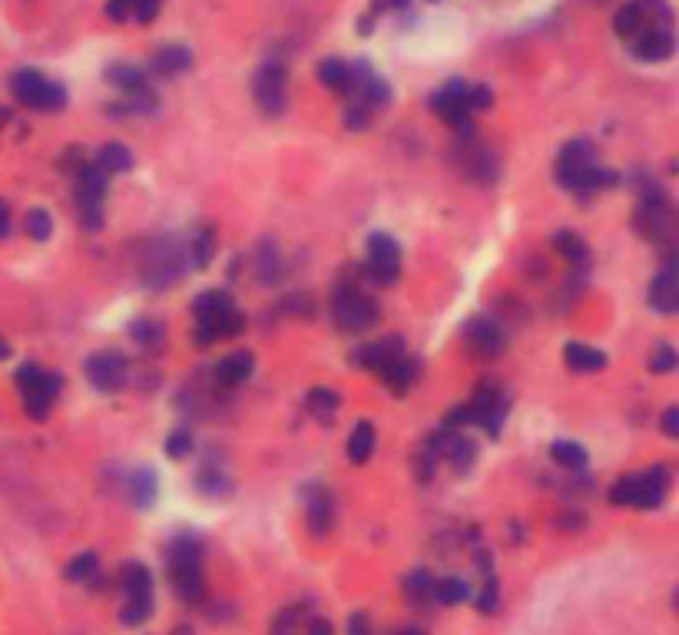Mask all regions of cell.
Returning <instances> with one entry per match:
<instances>
[{
  "instance_id": "cell-1",
  "label": "cell",
  "mask_w": 679,
  "mask_h": 635,
  "mask_svg": "<svg viewBox=\"0 0 679 635\" xmlns=\"http://www.w3.org/2000/svg\"><path fill=\"white\" fill-rule=\"evenodd\" d=\"M613 27L623 46L643 63L669 60L676 50L673 11L667 0H626L613 17Z\"/></svg>"
},
{
  "instance_id": "cell-2",
  "label": "cell",
  "mask_w": 679,
  "mask_h": 635,
  "mask_svg": "<svg viewBox=\"0 0 679 635\" xmlns=\"http://www.w3.org/2000/svg\"><path fill=\"white\" fill-rule=\"evenodd\" d=\"M620 175L613 169L597 166V152L586 139H574L567 142L557 159V183L570 192H597V189H609L617 185Z\"/></svg>"
},
{
  "instance_id": "cell-3",
  "label": "cell",
  "mask_w": 679,
  "mask_h": 635,
  "mask_svg": "<svg viewBox=\"0 0 679 635\" xmlns=\"http://www.w3.org/2000/svg\"><path fill=\"white\" fill-rule=\"evenodd\" d=\"M166 566H169V579H173V590L183 596L186 602H200L206 592L202 582V543L196 536H176L173 543L166 546Z\"/></svg>"
},
{
  "instance_id": "cell-4",
  "label": "cell",
  "mask_w": 679,
  "mask_h": 635,
  "mask_svg": "<svg viewBox=\"0 0 679 635\" xmlns=\"http://www.w3.org/2000/svg\"><path fill=\"white\" fill-rule=\"evenodd\" d=\"M378 314H381L378 301L368 291H362V285H352V281L335 285V291H331V322H335V328L348 331V335H362L378 322Z\"/></svg>"
},
{
  "instance_id": "cell-5",
  "label": "cell",
  "mask_w": 679,
  "mask_h": 635,
  "mask_svg": "<svg viewBox=\"0 0 679 635\" xmlns=\"http://www.w3.org/2000/svg\"><path fill=\"white\" fill-rule=\"evenodd\" d=\"M667 490L669 470L667 467H653V470H643V474L620 476L617 484L609 486V503L633 509H656L667 500Z\"/></svg>"
},
{
  "instance_id": "cell-6",
  "label": "cell",
  "mask_w": 679,
  "mask_h": 635,
  "mask_svg": "<svg viewBox=\"0 0 679 635\" xmlns=\"http://www.w3.org/2000/svg\"><path fill=\"white\" fill-rule=\"evenodd\" d=\"M17 387L24 394L27 414L34 417V420H44L53 411V404H57L63 381H60L57 370H47L40 368V364H20L17 368Z\"/></svg>"
},
{
  "instance_id": "cell-7",
  "label": "cell",
  "mask_w": 679,
  "mask_h": 635,
  "mask_svg": "<svg viewBox=\"0 0 679 635\" xmlns=\"http://www.w3.org/2000/svg\"><path fill=\"white\" fill-rule=\"evenodd\" d=\"M11 93L17 103L30 106V110H44V113H57L67 106V90L37 69H17L11 77Z\"/></svg>"
},
{
  "instance_id": "cell-8",
  "label": "cell",
  "mask_w": 679,
  "mask_h": 635,
  "mask_svg": "<svg viewBox=\"0 0 679 635\" xmlns=\"http://www.w3.org/2000/svg\"><path fill=\"white\" fill-rule=\"evenodd\" d=\"M73 199H77V216H80L83 229L96 232L103 225V199H106V173L94 159L77 173L73 185Z\"/></svg>"
},
{
  "instance_id": "cell-9",
  "label": "cell",
  "mask_w": 679,
  "mask_h": 635,
  "mask_svg": "<svg viewBox=\"0 0 679 635\" xmlns=\"http://www.w3.org/2000/svg\"><path fill=\"white\" fill-rule=\"evenodd\" d=\"M186 272V252L183 245L173 239H160L150 245V252L143 258V281L150 289H169L173 281H179Z\"/></svg>"
},
{
  "instance_id": "cell-10",
  "label": "cell",
  "mask_w": 679,
  "mask_h": 635,
  "mask_svg": "<svg viewBox=\"0 0 679 635\" xmlns=\"http://www.w3.org/2000/svg\"><path fill=\"white\" fill-rule=\"evenodd\" d=\"M119 582H123V592H127V606H123V625H140L150 619L152 613V576L150 569L143 563H127L123 573H119Z\"/></svg>"
},
{
  "instance_id": "cell-11",
  "label": "cell",
  "mask_w": 679,
  "mask_h": 635,
  "mask_svg": "<svg viewBox=\"0 0 679 635\" xmlns=\"http://www.w3.org/2000/svg\"><path fill=\"white\" fill-rule=\"evenodd\" d=\"M431 106H434V113L441 116L447 126H454L461 136H470V133H474V129H470V116H474V110H470V83L468 80L445 83V86L431 96Z\"/></svg>"
},
{
  "instance_id": "cell-12",
  "label": "cell",
  "mask_w": 679,
  "mask_h": 635,
  "mask_svg": "<svg viewBox=\"0 0 679 635\" xmlns=\"http://www.w3.org/2000/svg\"><path fill=\"white\" fill-rule=\"evenodd\" d=\"M252 96H256L258 110L266 116H279L285 110V100H289V73H285V67L275 63V60H266L252 77Z\"/></svg>"
},
{
  "instance_id": "cell-13",
  "label": "cell",
  "mask_w": 679,
  "mask_h": 635,
  "mask_svg": "<svg viewBox=\"0 0 679 635\" xmlns=\"http://www.w3.org/2000/svg\"><path fill=\"white\" fill-rule=\"evenodd\" d=\"M362 272H364V278L375 281V285H391V281H398V275H401L398 242H395L391 235H385V232H375V235L368 239V258H364Z\"/></svg>"
},
{
  "instance_id": "cell-14",
  "label": "cell",
  "mask_w": 679,
  "mask_h": 635,
  "mask_svg": "<svg viewBox=\"0 0 679 635\" xmlns=\"http://www.w3.org/2000/svg\"><path fill=\"white\" fill-rule=\"evenodd\" d=\"M507 397L497 384H480L474 397L468 401V411H470V424H480V427L487 430L491 437H497L503 427V417H507Z\"/></svg>"
},
{
  "instance_id": "cell-15",
  "label": "cell",
  "mask_w": 679,
  "mask_h": 635,
  "mask_svg": "<svg viewBox=\"0 0 679 635\" xmlns=\"http://www.w3.org/2000/svg\"><path fill=\"white\" fill-rule=\"evenodd\" d=\"M129 374V361L119 351H100L86 361V378L96 391H119Z\"/></svg>"
},
{
  "instance_id": "cell-16",
  "label": "cell",
  "mask_w": 679,
  "mask_h": 635,
  "mask_svg": "<svg viewBox=\"0 0 679 635\" xmlns=\"http://www.w3.org/2000/svg\"><path fill=\"white\" fill-rule=\"evenodd\" d=\"M636 225L643 229V235L650 239H663L673 232V212H669V202L663 196V189H646L643 202H640V216H636Z\"/></svg>"
},
{
  "instance_id": "cell-17",
  "label": "cell",
  "mask_w": 679,
  "mask_h": 635,
  "mask_svg": "<svg viewBox=\"0 0 679 635\" xmlns=\"http://www.w3.org/2000/svg\"><path fill=\"white\" fill-rule=\"evenodd\" d=\"M464 338H468V347L478 358H497L503 351L501 324L494 322V318H484V314H478V318L464 328Z\"/></svg>"
},
{
  "instance_id": "cell-18",
  "label": "cell",
  "mask_w": 679,
  "mask_h": 635,
  "mask_svg": "<svg viewBox=\"0 0 679 635\" xmlns=\"http://www.w3.org/2000/svg\"><path fill=\"white\" fill-rule=\"evenodd\" d=\"M398 358H405V341L401 338H381V341H372V345H362L352 351L355 368L375 370V374Z\"/></svg>"
},
{
  "instance_id": "cell-19",
  "label": "cell",
  "mask_w": 679,
  "mask_h": 635,
  "mask_svg": "<svg viewBox=\"0 0 679 635\" xmlns=\"http://www.w3.org/2000/svg\"><path fill=\"white\" fill-rule=\"evenodd\" d=\"M331 520H335L331 493H328L325 486L312 484L305 490V523H308V530L322 540V536H328V530H331Z\"/></svg>"
},
{
  "instance_id": "cell-20",
  "label": "cell",
  "mask_w": 679,
  "mask_h": 635,
  "mask_svg": "<svg viewBox=\"0 0 679 635\" xmlns=\"http://www.w3.org/2000/svg\"><path fill=\"white\" fill-rule=\"evenodd\" d=\"M246 328V314L239 308H229V312L216 314V318H206V322H196V331H192V341L196 345H212L219 338H235L239 331Z\"/></svg>"
},
{
  "instance_id": "cell-21",
  "label": "cell",
  "mask_w": 679,
  "mask_h": 635,
  "mask_svg": "<svg viewBox=\"0 0 679 635\" xmlns=\"http://www.w3.org/2000/svg\"><path fill=\"white\" fill-rule=\"evenodd\" d=\"M650 305L659 314H673L679 308V275L676 262H667L663 272L650 281Z\"/></svg>"
},
{
  "instance_id": "cell-22",
  "label": "cell",
  "mask_w": 679,
  "mask_h": 635,
  "mask_svg": "<svg viewBox=\"0 0 679 635\" xmlns=\"http://www.w3.org/2000/svg\"><path fill=\"white\" fill-rule=\"evenodd\" d=\"M252 370H256L252 354L249 351H233V354H225L216 364V381L223 384V387H235V384H246L252 378Z\"/></svg>"
},
{
  "instance_id": "cell-23",
  "label": "cell",
  "mask_w": 679,
  "mask_h": 635,
  "mask_svg": "<svg viewBox=\"0 0 679 635\" xmlns=\"http://www.w3.org/2000/svg\"><path fill=\"white\" fill-rule=\"evenodd\" d=\"M563 361L577 374H593V370L607 368V354L590 345H580V341H570V345L563 347Z\"/></svg>"
},
{
  "instance_id": "cell-24",
  "label": "cell",
  "mask_w": 679,
  "mask_h": 635,
  "mask_svg": "<svg viewBox=\"0 0 679 635\" xmlns=\"http://www.w3.org/2000/svg\"><path fill=\"white\" fill-rule=\"evenodd\" d=\"M318 80L322 86L331 93H339V96H348L352 93V63H345V60H325L322 67H318Z\"/></svg>"
},
{
  "instance_id": "cell-25",
  "label": "cell",
  "mask_w": 679,
  "mask_h": 635,
  "mask_svg": "<svg viewBox=\"0 0 679 635\" xmlns=\"http://www.w3.org/2000/svg\"><path fill=\"white\" fill-rule=\"evenodd\" d=\"M192 63V53H189L186 46H160L156 53H152V73H160V77H176L183 69H189Z\"/></svg>"
},
{
  "instance_id": "cell-26",
  "label": "cell",
  "mask_w": 679,
  "mask_h": 635,
  "mask_svg": "<svg viewBox=\"0 0 679 635\" xmlns=\"http://www.w3.org/2000/svg\"><path fill=\"white\" fill-rule=\"evenodd\" d=\"M229 308H235L233 295L223 289H209L192 301V318H196V322H206V318H216V314L229 312Z\"/></svg>"
},
{
  "instance_id": "cell-27",
  "label": "cell",
  "mask_w": 679,
  "mask_h": 635,
  "mask_svg": "<svg viewBox=\"0 0 679 635\" xmlns=\"http://www.w3.org/2000/svg\"><path fill=\"white\" fill-rule=\"evenodd\" d=\"M127 493L133 500V507H152L156 503V493H160V484H156V474L152 470H136V474L127 480Z\"/></svg>"
},
{
  "instance_id": "cell-28",
  "label": "cell",
  "mask_w": 679,
  "mask_h": 635,
  "mask_svg": "<svg viewBox=\"0 0 679 635\" xmlns=\"http://www.w3.org/2000/svg\"><path fill=\"white\" fill-rule=\"evenodd\" d=\"M375 453V424L372 420H358L348 437V460L352 463H368Z\"/></svg>"
},
{
  "instance_id": "cell-29",
  "label": "cell",
  "mask_w": 679,
  "mask_h": 635,
  "mask_svg": "<svg viewBox=\"0 0 679 635\" xmlns=\"http://www.w3.org/2000/svg\"><path fill=\"white\" fill-rule=\"evenodd\" d=\"M553 248L577 268H584L586 262H590V248H586V242L577 232H557V235H553Z\"/></svg>"
},
{
  "instance_id": "cell-30",
  "label": "cell",
  "mask_w": 679,
  "mask_h": 635,
  "mask_svg": "<svg viewBox=\"0 0 679 635\" xmlns=\"http://www.w3.org/2000/svg\"><path fill=\"white\" fill-rule=\"evenodd\" d=\"M405 599L414 602V606H428L434 602V576L428 569H414L405 579Z\"/></svg>"
},
{
  "instance_id": "cell-31",
  "label": "cell",
  "mask_w": 679,
  "mask_h": 635,
  "mask_svg": "<svg viewBox=\"0 0 679 635\" xmlns=\"http://www.w3.org/2000/svg\"><path fill=\"white\" fill-rule=\"evenodd\" d=\"M96 166L103 169L106 175L110 173H127L129 166H133V152L123 146V142H106L103 150L96 152Z\"/></svg>"
},
{
  "instance_id": "cell-32",
  "label": "cell",
  "mask_w": 679,
  "mask_h": 635,
  "mask_svg": "<svg viewBox=\"0 0 679 635\" xmlns=\"http://www.w3.org/2000/svg\"><path fill=\"white\" fill-rule=\"evenodd\" d=\"M378 378H381L391 391L405 394L411 387V381H414V364H411L408 358H398V361H391V364H385V368L378 370Z\"/></svg>"
},
{
  "instance_id": "cell-33",
  "label": "cell",
  "mask_w": 679,
  "mask_h": 635,
  "mask_svg": "<svg viewBox=\"0 0 679 635\" xmlns=\"http://www.w3.org/2000/svg\"><path fill=\"white\" fill-rule=\"evenodd\" d=\"M470 596V586L461 576H445V579H434V602L441 606H457Z\"/></svg>"
},
{
  "instance_id": "cell-34",
  "label": "cell",
  "mask_w": 679,
  "mask_h": 635,
  "mask_svg": "<svg viewBox=\"0 0 679 635\" xmlns=\"http://www.w3.org/2000/svg\"><path fill=\"white\" fill-rule=\"evenodd\" d=\"M129 335L140 347H152V351H160L166 341V328L160 322H152V318H140V322H133L129 328Z\"/></svg>"
},
{
  "instance_id": "cell-35",
  "label": "cell",
  "mask_w": 679,
  "mask_h": 635,
  "mask_svg": "<svg viewBox=\"0 0 679 635\" xmlns=\"http://www.w3.org/2000/svg\"><path fill=\"white\" fill-rule=\"evenodd\" d=\"M308 619H312V615H305L302 606H289V609H282V613L275 615L272 635H302Z\"/></svg>"
},
{
  "instance_id": "cell-36",
  "label": "cell",
  "mask_w": 679,
  "mask_h": 635,
  "mask_svg": "<svg viewBox=\"0 0 679 635\" xmlns=\"http://www.w3.org/2000/svg\"><path fill=\"white\" fill-rule=\"evenodd\" d=\"M551 457L560 467H567V470H584L586 467V451L580 444H574V440H557L551 447Z\"/></svg>"
},
{
  "instance_id": "cell-37",
  "label": "cell",
  "mask_w": 679,
  "mask_h": 635,
  "mask_svg": "<svg viewBox=\"0 0 679 635\" xmlns=\"http://www.w3.org/2000/svg\"><path fill=\"white\" fill-rule=\"evenodd\" d=\"M212 255H216V229L206 225V229L196 232V239H192V252H189V262L196 268H206L212 262Z\"/></svg>"
},
{
  "instance_id": "cell-38",
  "label": "cell",
  "mask_w": 679,
  "mask_h": 635,
  "mask_svg": "<svg viewBox=\"0 0 679 635\" xmlns=\"http://www.w3.org/2000/svg\"><path fill=\"white\" fill-rule=\"evenodd\" d=\"M256 272L262 281H275L282 272V258L279 252H275V245L272 242H262L258 245V252H256Z\"/></svg>"
},
{
  "instance_id": "cell-39",
  "label": "cell",
  "mask_w": 679,
  "mask_h": 635,
  "mask_svg": "<svg viewBox=\"0 0 679 635\" xmlns=\"http://www.w3.org/2000/svg\"><path fill=\"white\" fill-rule=\"evenodd\" d=\"M96 573H100V556L96 553H80L70 566H67V579H70V582H94Z\"/></svg>"
},
{
  "instance_id": "cell-40",
  "label": "cell",
  "mask_w": 679,
  "mask_h": 635,
  "mask_svg": "<svg viewBox=\"0 0 679 635\" xmlns=\"http://www.w3.org/2000/svg\"><path fill=\"white\" fill-rule=\"evenodd\" d=\"M339 394L335 391H328V387H315V391H308V397H305V407L312 411V414L318 417H328V414H335L339 411Z\"/></svg>"
},
{
  "instance_id": "cell-41",
  "label": "cell",
  "mask_w": 679,
  "mask_h": 635,
  "mask_svg": "<svg viewBox=\"0 0 679 635\" xmlns=\"http://www.w3.org/2000/svg\"><path fill=\"white\" fill-rule=\"evenodd\" d=\"M24 225H27V235H30V239H37V242L50 239V232H53V219H50L47 208H30V212H27Z\"/></svg>"
},
{
  "instance_id": "cell-42",
  "label": "cell",
  "mask_w": 679,
  "mask_h": 635,
  "mask_svg": "<svg viewBox=\"0 0 679 635\" xmlns=\"http://www.w3.org/2000/svg\"><path fill=\"white\" fill-rule=\"evenodd\" d=\"M372 116H375V110L372 106H364V103H348L345 106V126L348 129H364L368 123H372Z\"/></svg>"
},
{
  "instance_id": "cell-43",
  "label": "cell",
  "mask_w": 679,
  "mask_h": 635,
  "mask_svg": "<svg viewBox=\"0 0 679 635\" xmlns=\"http://www.w3.org/2000/svg\"><path fill=\"white\" fill-rule=\"evenodd\" d=\"M650 370H656V374H669V370H676V351L669 345H659L650 354Z\"/></svg>"
},
{
  "instance_id": "cell-44",
  "label": "cell",
  "mask_w": 679,
  "mask_h": 635,
  "mask_svg": "<svg viewBox=\"0 0 679 635\" xmlns=\"http://www.w3.org/2000/svg\"><path fill=\"white\" fill-rule=\"evenodd\" d=\"M497 606H501V592H497V579L487 576V582H484V590H480L478 596V609L484 615H491L497 613Z\"/></svg>"
},
{
  "instance_id": "cell-45",
  "label": "cell",
  "mask_w": 679,
  "mask_h": 635,
  "mask_svg": "<svg viewBox=\"0 0 679 635\" xmlns=\"http://www.w3.org/2000/svg\"><path fill=\"white\" fill-rule=\"evenodd\" d=\"M189 451H192V437H189V430L186 427L173 430L169 440H166V453H169L173 460H179V457H186Z\"/></svg>"
},
{
  "instance_id": "cell-46",
  "label": "cell",
  "mask_w": 679,
  "mask_h": 635,
  "mask_svg": "<svg viewBox=\"0 0 679 635\" xmlns=\"http://www.w3.org/2000/svg\"><path fill=\"white\" fill-rule=\"evenodd\" d=\"M160 7H163V0H133V17L140 23H150L156 20Z\"/></svg>"
},
{
  "instance_id": "cell-47",
  "label": "cell",
  "mask_w": 679,
  "mask_h": 635,
  "mask_svg": "<svg viewBox=\"0 0 679 635\" xmlns=\"http://www.w3.org/2000/svg\"><path fill=\"white\" fill-rule=\"evenodd\" d=\"M106 17L123 23L127 17H133V0H106Z\"/></svg>"
},
{
  "instance_id": "cell-48",
  "label": "cell",
  "mask_w": 679,
  "mask_h": 635,
  "mask_svg": "<svg viewBox=\"0 0 679 635\" xmlns=\"http://www.w3.org/2000/svg\"><path fill=\"white\" fill-rule=\"evenodd\" d=\"M491 103H494V93L487 90V86H474V83H470V110H474V113H484Z\"/></svg>"
},
{
  "instance_id": "cell-49",
  "label": "cell",
  "mask_w": 679,
  "mask_h": 635,
  "mask_svg": "<svg viewBox=\"0 0 679 635\" xmlns=\"http://www.w3.org/2000/svg\"><path fill=\"white\" fill-rule=\"evenodd\" d=\"M348 635H375L372 632V615L355 613L352 619H348Z\"/></svg>"
},
{
  "instance_id": "cell-50",
  "label": "cell",
  "mask_w": 679,
  "mask_h": 635,
  "mask_svg": "<svg viewBox=\"0 0 679 635\" xmlns=\"http://www.w3.org/2000/svg\"><path fill=\"white\" fill-rule=\"evenodd\" d=\"M663 434L667 437H679V407H667L663 411Z\"/></svg>"
},
{
  "instance_id": "cell-51",
  "label": "cell",
  "mask_w": 679,
  "mask_h": 635,
  "mask_svg": "<svg viewBox=\"0 0 679 635\" xmlns=\"http://www.w3.org/2000/svg\"><path fill=\"white\" fill-rule=\"evenodd\" d=\"M302 635H331V625H328L325 619H308Z\"/></svg>"
},
{
  "instance_id": "cell-52",
  "label": "cell",
  "mask_w": 679,
  "mask_h": 635,
  "mask_svg": "<svg viewBox=\"0 0 679 635\" xmlns=\"http://www.w3.org/2000/svg\"><path fill=\"white\" fill-rule=\"evenodd\" d=\"M7 232H11V206L0 199V239H7Z\"/></svg>"
},
{
  "instance_id": "cell-53",
  "label": "cell",
  "mask_w": 679,
  "mask_h": 635,
  "mask_svg": "<svg viewBox=\"0 0 679 635\" xmlns=\"http://www.w3.org/2000/svg\"><path fill=\"white\" fill-rule=\"evenodd\" d=\"M11 358V345H7V338H0V361Z\"/></svg>"
},
{
  "instance_id": "cell-54",
  "label": "cell",
  "mask_w": 679,
  "mask_h": 635,
  "mask_svg": "<svg viewBox=\"0 0 679 635\" xmlns=\"http://www.w3.org/2000/svg\"><path fill=\"white\" fill-rule=\"evenodd\" d=\"M173 635H192V629H189V625H179V629H173Z\"/></svg>"
},
{
  "instance_id": "cell-55",
  "label": "cell",
  "mask_w": 679,
  "mask_h": 635,
  "mask_svg": "<svg viewBox=\"0 0 679 635\" xmlns=\"http://www.w3.org/2000/svg\"><path fill=\"white\" fill-rule=\"evenodd\" d=\"M7 119H11V113H7V110H4V106H0V126H4V123H7Z\"/></svg>"
},
{
  "instance_id": "cell-56",
  "label": "cell",
  "mask_w": 679,
  "mask_h": 635,
  "mask_svg": "<svg viewBox=\"0 0 679 635\" xmlns=\"http://www.w3.org/2000/svg\"><path fill=\"white\" fill-rule=\"evenodd\" d=\"M395 635H424L421 629H405V632H395Z\"/></svg>"
}]
</instances>
